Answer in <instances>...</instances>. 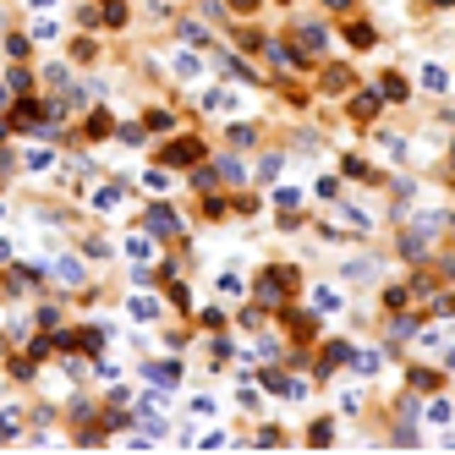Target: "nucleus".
<instances>
[{
  "instance_id": "23",
  "label": "nucleus",
  "mask_w": 455,
  "mask_h": 455,
  "mask_svg": "<svg viewBox=\"0 0 455 455\" xmlns=\"http://www.w3.org/2000/svg\"><path fill=\"white\" fill-rule=\"evenodd\" d=\"M313 308H324V313H335V308H340V296H335L330 286H318V291H313Z\"/></svg>"
},
{
  "instance_id": "2",
  "label": "nucleus",
  "mask_w": 455,
  "mask_h": 455,
  "mask_svg": "<svg viewBox=\"0 0 455 455\" xmlns=\"http://www.w3.org/2000/svg\"><path fill=\"white\" fill-rule=\"evenodd\" d=\"M55 110H61V104H44V99H22L17 110H11V126H17V132H33V126H44V121H50V116H55Z\"/></svg>"
},
{
  "instance_id": "26",
  "label": "nucleus",
  "mask_w": 455,
  "mask_h": 455,
  "mask_svg": "<svg viewBox=\"0 0 455 455\" xmlns=\"http://www.w3.org/2000/svg\"><path fill=\"white\" fill-rule=\"evenodd\" d=\"M104 132H110V116H104V110H94V116H88V137H104Z\"/></svg>"
},
{
  "instance_id": "10",
  "label": "nucleus",
  "mask_w": 455,
  "mask_h": 455,
  "mask_svg": "<svg viewBox=\"0 0 455 455\" xmlns=\"http://www.w3.org/2000/svg\"><path fill=\"white\" fill-rule=\"evenodd\" d=\"M286 324H291V335H302V340L318 335V318H313V313H286Z\"/></svg>"
},
{
  "instance_id": "34",
  "label": "nucleus",
  "mask_w": 455,
  "mask_h": 455,
  "mask_svg": "<svg viewBox=\"0 0 455 455\" xmlns=\"http://www.w3.org/2000/svg\"><path fill=\"white\" fill-rule=\"evenodd\" d=\"M384 302H390V313L406 308V286H390V291H384Z\"/></svg>"
},
{
  "instance_id": "35",
  "label": "nucleus",
  "mask_w": 455,
  "mask_h": 455,
  "mask_svg": "<svg viewBox=\"0 0 455 455\" xmlns=\"http://www.w3.org/2000/svg\"><path fill=\"white\" fill-rule=\"evenodd\" d=\"M11 434H17V417L6 412V417H0V439H11Z\"/></svg>"
},
{
  "instance_id": "9",
  "label": "nucleus",
  "mask_w": 455,
  "mask_h": 455,
  "mask_svg": "<svg viewBox=\"0 0 455 455\" xmlns=\"http://www.w3.org/2000/svg\"><path fill=\"white\" fill-rule=\"evenodd\" d=\"M422 88H428V94H444V88H450V72H444V66H422Z\"/></svg>"
},
{
  "instance_id": "17",
  "label": "nucleus",
  "mask_w": 455,
  "mask_h": 455,
  "mask_svg": "<svg viewBox=\"0 0 455 455\" xmlns=\"http://www.w3.org/2000/svg\"><path fill=\"white\" fill-rule=\"evenodd\" d=\"M236 104V94L230 88H214V94H203V110H230Z\"/></svg>"
},
{
  "instance_id": "36",
  "label": "nucleus",
  "mask_w": 455,
  "mask_h": 455,
  "mask_svg": "<svg viewBox=\"0 0 455 455\" xmlns=\"http://www.w3.org/2000/svg\"><path fill=\"white\" fill-rule=\"evenodd\" d=\"M230 11H258V0H225Z\"/></svg>"
},
{
  "instance_id": "4",
  "label": "nucleus",
  "mask_w": 455,
  "mask_h": 455,
  "mask_svg": "<svg viewBox=\"0 0 455 455\" xmlns=\"http://www.w3.org/2000/svg\"><path fill=\"white\" fill-rule=\"evenodd\" d=\"M148 230H154V236H181V214H176V208H148Z\"/></svg>"
},
{
  "instance_id": "11",
  "label": "nucleus",
  "mask_w": 455,
  "mask_h": 455,
  "mask_svg": "<svg viewBox=\"0 0 455 455\" xmlns=\"http://www.w3.org/2000/svg\"><path fill=\"white\" fill-rule=\"evenodd\" d=\"M412 335H417V318L395 308V318H390V340H412Z\"/></svg>"
},
{
  "instance_id": "6",
  "label": "nucleus",
  "mask_w": 455,
  "mask_h": 455,
  "mask_svg": "<svg viewBox=\"0 0 455 455\" xmlns=\"http://www.w3.org/2000/svg\"><path fill=\"white\" fill-rule=\"evenodd\" d=\"M378 94H384V99H412V88H406V77H400V72H384V83H378Z\"/></svg>"
},
{
  "instance_id": "40",
  "label": "nucleus",
  "mask_w": 455,
  "mask_h": 455,
  "mask_svg": "<svg viewBox=\"0 0 455 455\" xmlns=\"http://www.w3.org/2000/svg\"><path fill=\"white\" fill-rule=\"evenodd\" d=\"M434 6H455V0H434Z\"/></svg>"
},
{
  "instance_id": "22",
  "label": "nucleus",
  "mask_w": 455,
  "mask_h": 455,
  "mask_svg": "<svg viewBox=\"0 0 455 455\" xmlns=\"http://www.w3.org/2000/svg\"><path fill=\"white\" fill-rule=\"evenodd\" d=\"M121 203V186H99V192H94V208H116Z\"/></svg>"
},
{
  "instance_id": "21",
  "label": "nucleus",
  "mask_w": 455,
  "mask_h": 455,
  "mask_svg": "<svg viewBox=\"0 0 455 455\" xmlns=\"http://www.w3.org/2000/svg\"><path fill=\"white\" fill-rule=\"evenodd\" d=\"M352 362H356V373H378V368H384V356H378V352H356Z\"/></svg>"
},
{
  "instance_id": "31",
  "label": "nucleus",
  "mask_w": 455,
  "mask_h": 455,
  "mask_svg": "<svg viewBox=\"0 0 455 455\" xmlns=\"http://www.w3.org/2000/svg\"><path fill=\"white\" fill-rule=\"evenodd\" d=\"M368 274H373V264H368V258H356V264H346V280H368Z\"/></svg>"
},
{
  "instance_id": "29",
  "label": "nucleus",
  "mask_w": 455,
  "mask_h": 455,
  "mask_svg": "<svg viewBox=\"0 0 455 455\" xmlns=\"http://www.w3.org/2000/svg\"><path fill=\"white\" fill-rule=\"evenodd\" d=\"M55 346H61V352H77V346H83V330H66V335H55Z\"/></svg>"
},
{
  "instance_id": "16",
  "label": "nucleus",
  "mask_w": 455,
  "mask_h": 455,
  "mask_svg": "<svg viewBox=\"0 0 455 455\" xmlns=\"http://www.w3.org/2000/svg\"><path fill=\"white\" fill-rule=\"evenodd\" d=\"M296 39L308 44V50H324V28H318V22H302V28H296Z\"/></svg>"
},
{
  "instance_id": "18",
  "label": "nucleus",
  "mask_w": 455,
  "mask_h": 455,
  "mask_svg": "<svg viewBox=\"0 0 455 455\" xmlns=\"http://www.w3.org/2000/svg\"><path fill=\"white\" fill-rule=\"evenodd\" d=\"M422 417H428L434 428H444V422H450V417H455V406H450V400H434V406H428V412H422Z\"/></svg>"
},
{
  "instance_id": "8",
  "label": "nucleus",
  "mask_w": 455,
  "mask_h": 455,
  "mask_svg": "<svg viewBox=\"0 0 455 455\" xmlns=\"http://www.w3.org/2000/svg\"><path fill=\"white\" fill-rule=\"evenodd\" d=\"M148 378L154 384H181V362H148Z\"/></svg>"
},
{
  "instance_id": "3",
  "label": "nucleus",
  "mask_w": 455,
  "mask_h": 455,
  "mask_svg": "<svg viewBox=\"0 0 455 455\" xmlns=\"http://www.w3.org/2000/svg\"><path fill=\"white\" fill-rule=\"evenodd\" d=\"M159 159H165V165H203V143H198V137H176V143H165V154H159Z\"/></svg>"
},
{
  "instance_id": "25",
  "label": "nucleus",
  "mask_w": 455,
  "mask_h": 455,
  "mask_svg": "<svg viewBox=\"0 0 455 455\" xmlns=\"http://www.w3.org/2000/svg\"><path fill=\"white\" fill-rule=\"evenodd\" d=\"M340 225H352V230H368V214H362V208H340Z\"/></svg>"
},
{
  "instance_id": "13",
  "label": "nucleus",
  "mask_w": 455,
  "mask_h": 455,
  "mask_svg": "<svg viewBox=\"0 0 455 455\" xmlns=\"http://www.w3.org/2000/svg\"><path fill=\"white\" fill-rule=\"evenodd\" d=\"M55 280H61V286H83V264H77V258H61V264H55Z\"/></svg>"
},
{
  "instance_id": "37",
  "label": "nucleus",
  "mask_w": 455,
  "mask_h": 455,
  "mask_svg": "<svg viewBox=\"0 0 455 455\" xmlns=\"http://www.w3.org/2000/svg\"><path fill=\"white\" fill-rule=\"evenodd\" d=\"M6 104H11V88H6V83H0V110H6Z\"/></svg>"
},
{
  "instance_id": "7",
  "label": "nucleus",
  "mask_w": 455,
  "mask_h": 455,
  "mask_svg": "<svg viewBox=\"0 0 455 455\" xmlns=\"http://www.w3.org/2000/svg\"><path fill=\"white\" fill-rule=\"evenodd\" d=\"M378 104H384V94H356V99H352V116H356V121H373V116H378Z\"/></svg>"
},
{
  "instance_id": "15",
  "label": "nucleus",
  "mask_w": 455,
  "mask_h": 455,
  "mask_svg": "<svg viewBox=\"0 0 455 455\" xmlns=\"http://www.w3.org/2000/svg\"><path fill=\"white\" fill-rule=\"evenodd\" d=\"M346 83H352V72H346V66H324V94H340Z\"/></svg>"
},
{
  "instance_id": "12",
  "label": "nucleus",
  "mask_w": 455,
  "mask_h": 455,
  "mask_svg": "<svg viewBox=\"0 0 455 455\" xmlns=\"http://www.w3.org/2000/svg\"><path fill=\"white\" fill-rule=\"evenodd\" d=\"M264 55H269L274 66H308L302 55H296V50H291V44H264Z\"/></svg>"
},
{
  "instance_id": "24",
  "label": "nucleus",
  "mask_w": 455,
  "mask_h": 455,
  "mask_svg": "<svg viewBox=\"0 0 455 455\" xmlns=\"http://www.w3.org/2000/svg\"><path fill=\"white\" fill-rule=\"evenodd\" d=\"M274 203H280V208H296V203H302V186H280V192H274Z\"/></svg>"
},
{
  "instance_id": "19",
  "label": "nucleus",
  "mask_w": 455,
  "mask_h": 455,
  "mask_svg": "<svg viewBox=\"0 0 455 455\" xmlns=\"http://www.w3.org/2000/svg\"><path fill=\"white\" fill-rule=\"evenodd\" d=\"M346 39H352L356 50H368V44H373V28H368V22H352V28H346Z\"/></svg>"
},
{
  "instance_id": "33",
  "label": "nucleus",
  "mask_w": 455,
  "mask_h": 455,
  "mask_svg": "<svg viewBox=\"0 0 455 455\" xmlns=\"http://www.w3.org/2000/svg\"><path fill=\"white\" fill-rule=\"evenodd\" d=\"M176 72H181V77H198V55H176Z\"/></svg>"
},
{
  "instance_id": "1",
  "label": "nucleus",
  "mask_w": 455,
  "mask_h": 455,
  "mask_svg": "<svg viewBox=\"0 0 455 455\" xmlns=\"http://www.w3.org/2000/svg\"><path fill=\"white\" fill-rule=\"evenodd\" d=\"M291 286H296V269H286V264H280V269H264V280H258V302H264V308H280V302L291 296Z\"/></svg>"
},
{
  "instance_id": "27",
  "label": "nucleus",
  "mask_w": 455,
  "mask_h": 455,
  "mask_svg": "<svg viewBox=\"0 0 455 455\" xmlns=\"http://www.w3.org/2000/svg\"><path fill=\"white\" fill-rule=\"evenodd\" d=\"M148 252H154V247H148V236H126V258H148Z\"/></svg>"
},
{
  "instance_id": "30",
  "label": "nucleus",
  "mask_w": 455,
  "mask_h": 455,
  "mask_svg": "<svg viewBox=\"0 0 455 455\" xmlns=\"http://www.w3.org/2000/svg\"><path fill=\"white\" fill-rule=\"evenodd\" d=\"M192 181H198V186H214V181H220V170H214V165H198V170H192Z\"/></svg>"
},
{
  "instance_id": "20",
  "label": "nucleus",
  "mask_w": 455,
  "mask_h": 455,
  "mask_svg": "<svg viewBox=\"0 0 455 455\" xmlns=\"http://www.w3.org/2000/svg\"><path fill=\"white\" fill-rule=\"evenodd\" d=\"M412 390H439V373L434 368H412Z\"/></svg>"
},
{
  "instance_id": "5",
  "label": "nucleus",
  "mask_w": 455,
  "mask_h": 455,
  "mask_svg": "<svg viewBox=\"0 0 455 455\" xmlns=\"http://www.w3.org/2000/svg\"><path fill=\"white\" fill-rule=\"evenodd\" d=\"M352 346H346V340H330V346H324V356H318V368H324V373H335V368H340V362H352Z\"/></svg>"
},
{
  "instance_id": "39",
  "label": "nucleus",
  "mask_w": 455,
  "mask_h": 455,
  "mask_svg": "<svg viewBox=\"0 0 455 455\" xmlns=\"http://www.w3.org/2000/svg\"><path fill=\"white\" fill-rule=\"evenodd\" d=\"M444 362H450V368H455V346H450V356H444Z\"/></svg>"
},
{
  "instance_id": "14",
  "label": "nucleus",
  "mask_w": 455,
  "mask_h": 455,
  "mask_svg": "<svg viewBox=\"0 0 455 455\" xmlns=\"http://www.w3.org/2000/svg\"><path fill=\"white\" fill-rule=\"evenodd\" d=\"M99 22L121 28V22H126V0H99Z\"/></svg>"
},
{
  "instance_id": "32",
  "label": "nucleus",
  "mask_w": 455,
  "mask_h": 455,
  "mask_svg": "<svg viewBox=\"0 0 455 455\" xmlns=\"http://www.w3.org/2000/svg\"><path fill=\"white\" fill-rule=\"evenodd\" d=\"M72 61H94V39H77V44H72Z\"/></svg>"
},
{
  "instance_id": "38",
  "label": "nucleus",
  "mask_w": 455,
  "mask_h": 455,
  "mask_svg": "<svg viewBox=\"0 0 455 455\" xmlns=\"http://www.w3.org/2000/svg\"><path fill=\"white\" fill-rule=\"evenodd\" d=\"M324 6H335V11H346V6H352V0H324Z\"/></svg>"
},
{
  "instance_id": "28",
  "label": "nucleus",
  "mask_w": 455,
  "mask_h": 455,
  "mask_svg": "<svg viewBox=\"0 0 455 455\" xmlns=\"http://www.w3.org/2000/svg\"><path fill=\"white\" fill-rule=\"evenodd\" d=\"M154 313H159V302H154V296H137V302H132V318H154Z\"/></svg>"
}]
</instances>
